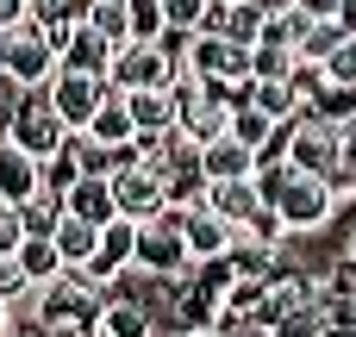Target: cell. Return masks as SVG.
Masks as SVG:
<instances>
[{
	"instance_id": "cell-1",
	"label": "cell",
	"mask_w": 356,
	"mask_h": 337,
	"mask_svg": "<svg viewBox=\"0 0 356 337\" xmlns=\"http://www.w3.org/2000/svg\"><path fill=\"white\" fill-rule=\"evenodd\" d=\"M257 194L269 200V213L282 219L288 238H319V231H332V219H338L332 181H325V175H307V169H294V163H257Z\"/></svg>"
},
{
	"instance_id": "cell-2",
	"label": "cell",
	"mask_w": 356,
	"mask_h": 337,
	"mask_svg": "<svg viewBox=\"0 0 356 337\" xmlns=\"http://www.w3.org/2000/svg\"><path fill=\"white\" fill-rule=\"evenodd\" d=\"M100 281H88L81 269H63V275H50V281H38L13 313H25V319H38L50 337H88L94 331V313H100Z\"/></svg>"
},
{
	"instance_id": "cell-3",
	"label": "cell",
	"mask_w": 356,
	"mask_h": 337,
	"mask_svg": "<svg viewBox=\"0 0 356 337\" xmlns=\"http://www.w3.org/2000/svg\"><path fill=\"white\" fill-rule=\"evenodd\" d=\"M181 38L188 31H163V38H125L106 56V88H163L181 69Z\"/></svg>"
},
{
	"instance_id": "cell-4",
	"label": "cell",
	"mask_w": 356,
	"mask_h": 337,
	"mask_svg": "<svg viewBox=\"0 0 356 337\" xmlns=\"http://www.w3.org/2000/svg\"><path fill=\"white\" fill-rule=\"evenodd\" d=\"M175 75H200V81H213V88H225V94L244 100V88H250V44H232L219 31H188Z\"/></svg>"
},
{
	"instance_id": "cell-5",
	"label": "cell",
	"mask_w": 356,
	"mask_h": 337,
	"mask_svg": "<svg viewBox=\"0 0 356 337\" xmlns=\"http://www.w3.org/2000/svg\"><path fill=\"white\" fill-rule=\"evenodd\" d=\"M0 131H6L19 150H31L38 163H44V156H56V150H63V138H69L44 88H19V94L6 100V113H0Z\"/></svg>"
},
{
	"instance_id": "cell-6",
	"label": "cell",
	"mask_w": 356,
	"mask_h": 337,
	"mask_svg": "<svg viewBox=\"0 0 356 337\" xmlns=\"http://www.w3.org/2000/svg\"><path fill=\"white\" fill-rule=\"evenodd\" d=\"M50 69H56V44H50L44 25H31V19L0 25V75L13 88H44Z\"/></svg>"
},
{
	"instance_id": "cell-7",
	"label": "cell",
	"mask_w": 356,
	"mask_h": 337,
	"mask_svg": "<svg viewBox=\"0 0 356 337\" xmlns=\"http://www.w3.org/2000/svg\"><path fill=\"white\" fill-rule=\"evenodd\" d=\"M131 269H144V275H181V269H188L181 206H163L156 219H138V238H131Z\"/></svg>"
},
{
	"instance_id": "cell-8",
	"label": "cell",
	"mask_w": 356,
	"mask_h": 337,
	"mask_svg": "<svg viewBox=\"0 0 356 337\" xmlns=\"http://www.w3.org/2000/svg\"><path fill=\"white\" fill-rule=\"evenodd\" d=\"M106 188H113V213L119 219H156L163 206H169V188H163V175L156 169H144L138 156H119L113 169H106Z\"/></svg>"
},
{
	"instance_id": "cell-9",
	"label": "cell",
	"mask_w": 356,
	"mask_h": 337,
	"mask_svg": "<svg viewBox=\"0 0 356 337\" xmlns=\"http://www.w3.org/2000/svg\"><path fill=\"white\" fill-rule=\"evenodd\" d=\"M44 94H50V106H56L63 131H81V125L94 119L100 94H106V75H88V69H50Z\"/></svg>"
},
{
	"instance_id": "cell-10",
	"label": "cell",
	"mask_w": 356,
	"mask_h": 337,
	"mask_svg": "<svg viewBox=\"0 0 356 337\" xmlns=\"http://www.w3.org/2000/svg\"><path fill=\"white\" fill-rule=\"evenodd\" d=\"M156 325H169L150 300H138V294H119V288H106L100 294V313H94V337H156Z\"/></svg>"
},
{
	"instance_id": "cell-11",
	"label": "cell",
	"mask_w": 356,
	"mask_h": 337,
	"mask_svg": "<svg viewBox=\"0 0 356 337\" xmlns=\"http://www.w3.org/2000/svg\"><path fill=\"white\" fill-rule=\"evenodd\" d=\"M232 238H238V225H225L219 213H207L200 200L194 206H181V244H188V269L194 263H219L225 250H232Z\"/></svg>"
},
{
	"instance_id": "cell-12",
	"label": "cell",
	"mask_w": 356,
	"mask_h": 337,
	"mask_svg": "<svg viewBox=\"0 0 356 337\" xmlns=\"http://www.w3.org/2000/svg\"><path fill=\"white\" fill-rule=\"evenodd\" d=\"M200 175L207 181H244V175H257V150L244 138H232V131L200 138Z\"/></svg>"
},
{
	"instance_id": "cell-13",
	"label": "cell",
	"mask_w": 356,
	"mask_h": 337,
	"mask_svg": "<svg viewBox=\"0 0 356 337\" xmlns=\"http://www.w3.org/2000/svg\"><path fill=\"white\" fill-rule=\"evenodd\" d=\"M131 238H138V225H131V219H106V225H100V244H94V256H88V269H81V275L106 288L119 269H131Z\"/></svg>"
},
{
	"instance_id": "cell-14",
	"label": "cell",
	"mask_w": 356,
	"mask_h": 337,
	"mask_svg": "<svg viewBox=\"0 0 356 337\" xmlns=\"http://www.w3.org/2000/svg\"><path fill=\"white\" fill-rule=\"evenodd\" d=\"M244 100L263 113V119H275V125H288L300 106H307V88L294 81V75H269V81H250L244 88Z\"/></svg>"
},
{
	"instance_id": "cell-15",
	"label": "cell",
	"mask_w": 356,
	"mask_h": 337,
	"mask_svg": "<svg viewBox=\"0 0 356 337\" xmlns=\"http://www.w3.org/2000/svg\"><path fill=\"white\" fill-rule=\"evenodd\" d=\"M81 131H88L94 144H106V150H131V138H138V131H131L125 94H119V88H106V94H100V106H94V119H88Z\"/></svg>"
},
{
	"instance_id": "cell-16",
	"label": "cell",
	"mask_w": 356,
	"mask_h": 337,
	"mask_svg": "<svg viewBox=\"0 0 356 337\" xmlns=\"http://www.w3.org/2000/svg\"><path fill=\"white\" fill-rule=\"evenodd\" d=\"M200 206H207V213H219L225 225H244V219L263 206V194H257V175H244V181H207Z\"/></svg>"
},
{
	"instance_id": "cell-17",
	"label": "cell",
	"mask_w": 356,
	"mask_h": 337,
	"mask_svg": "<svg viewBox=\"0 0 356 337\" xmlns=\"http://www.w3.org/2000/svg\"><path fill=\"white\" fill-rule=\"evenodd\" d=\"M106 56H113V44H106V38H94L88 25H69V31L56 38V69H88V75H106Z\"/></svg>"
},
{
	"instance_id": "cell-18",
	"label": "cell",
	"mask_w": 356,
	"mask_h": 337,
	"mask_svg": "<svg viewBox=\"0 0 356 337\" xmlns=\"http://www.w3.org/2000/svg\"><path fill=\"white\" fill-rule=\"evenodd\" d=\"M125 113H131V131H169L175 125V88H125Z\"/></svg>"
},
{
	"instance_id": "cell-19",
	"label": "cell",
	"mask_w": 356,
	"mask_h": 337,
	"mask_svg": "<svg viewBox=\"0 0 356 337\" xmlns=\"http://www.w3.org/2000/svg\"><path fill=\"white\" fill-rule=\"evenodd\" d=\"M63 213H75V219H88V225L119 219V213H113V188H106V175H75V181L63 188Z\"/></svg>"
},
{
	"instance_id": "cell-20",
	"label": "cell",
	"mask_w": 356,
	"mask_h": 337,
	"mask_svg": "<svg viewBox=\"0 0 356 337\" xmlns=\"http://www.w3.org/2000/svg\"><path fill=\"white\" fill-rule=\"evenodd\" d=\"M50 244H56L63 269H88V256H94V244H100V225H88V219H75V213H56Z\"/></svg>"
},
{
	"instance_id": "cell-21",
	"label": "cell",
	"mask_w": 356,
	"mask_h": 337,
	"mask_svg": "<svg viewBox=\"0 0 356 337\" xmlns=\"http://www.w3.org/2000/svg\"><path fill=\"white\" fill-rule=\"evenodd\" d=\"M25 194H38V156L0 131V200H25Z\"/></svg>"
},
{
	"instance_id": "cell-22",
	"label": "cell",
	"mask_w": 356,
	"mask_h": 337,
	"mask_svg": "<svg viewBox=\"0 0 356 337\" xmlns=\"http://www.w3.org/2000/svg\"><path fill=\"white\" fill-rule=\"evenodd\" d=\"M13 256H19V269H25V281H31V288H38V281H50V275H63V256H56L50 231H25Z\"/></svg>"
},
{
	"instance_id": "cell-23",
	"label": "cell",
	"mask_w": 356,
	"mask_h": 337,
	"mask_svg": "<svg viewBox=\"0 0 356 337\" xmlns=\"http://www.w3.org/2000/svg\"><path fill=\"white\" fill-rule=\"evenodd\" d=\"M81 25H88L94 38H106V44H125V38H131V6H125V0H88Z\"/></svg>"
},
{
	"instance_id": "cell-24",
	"label": "cell",
	"mask_w": 356,
	"mask_h": 337,
	"mask_svg": "<svg viewBox=\"0 0 356 337\" xmlns=\"http://www.w3.org/2000/svg\"><path fill=\"white\" fill-rule=\"evenodd\" d=\"M81 13H88V0H25V19H31V25H44V31H50V44H56L69 25H81Z\"/></svg>"
},
{
	"instance_id": "cell-25",
	"label": "cell",
	"mask_w": 356,
	"mask_h": 337,
	"mask_svg": "<svg viewBox=\"0 0 356 337\" xmlns=\"http://www.w3.org/2000/svg\"><path fill=\"white\" fill-rule=\"evenodd\" d=\"M319 81H332V88H356V31H344V38L325 50V63H319Z\"/></svg>"
},
{
	"instance_id": "cell-26",
	"label": "cell",
	"mask_w": 356,
	"mask_h": 337,
	"mask_svg": "<svg viewBox=\"0 0 356 337\" xmlns=\"http://www.w3.org/2000/svg\"><path fill=\"white\" fill-rule=\"evenodd\" d=\"M19 213H25V231H50L56 213H63V194H56V188H38V194L19 200Z\"/></svg>"
},
{
	"instance_id": "cell-27",
	"label": "cell",
	"mask_w": 356,
	"mask_h": 337,
	"mask_svg": "<svg viewBox=\"0 0 356 337\" xmlns=\"http://www.w3.org/2000/svg\"><path fill=\"white\" fill-rule=\"evenodd\" d=\"M213 0H163V31H194Z\"/></svg>"
},
{
	"instance_id": "cell-28",
	"label": "cell",
	"mask_w": 356,
	"mask_h": 337,
	"mask_svg": "<svg viewBox=\"0 0 356 337\" xmlns=\"http://www.w3.org/2000/svg\"><path fill=\"white\" fill-rule=\"evenodd\" d=\"M25 294H31V281H25L19 256H13V250H0V300H6V306H19Z\"/></svg>"
},
{
	"instance_id": "cell-29",
	"label": "cell",
	"mask_w": 356,
	"mask_h": 337,
	"mask_svg": "<svg viewBox=\"0 0 356 337\" xmlns=\"http://www.w3.org/2000/svg\"><path fill=\"white\" fill-rule=\"evenodd\" d=\"M19 238H25V213L19 200H0V250H19Z\"/></svg>"
},
{
	"instance_id": "cell-30",
	"label": "cell",
	"mask_w": 356,
	"mask_h": 337,
	"mask_svg": "<svg viewBox=\"0 0 356 337\" xmlns=\"http://www.w3.org/2000/svg\"><path fill=\"white\" fill-rule=\"evenodd\" d=\"M294 13H300V19H338L344 0H294Z\"/></svg>"
},
{
	"instance_id": "cell-31",
	"label": "cell",
	"mask_w": 356,
	"mask_h": 337,
	"mask_svg": "<svg viewBox=\"0 0 356 337\" xmlns=\"http://www.w3.org/2000/svg\"><path fill=\"white\" fill-rule=\"evenodd\" d=\"M250 6H257L263 19H282V13H294V0H250Z\"/></svg>"
},
{
	"instance_id": "cell-32",
	"label": "cell",
	"mask_w": 356,
	"mask_h": 337,
	"mask_svg": "<svg viewBox=\"0 0 356 337\" xmlns=\"http://www.w3.org/2000/svg\"><path fill=\"white\" fill-rule=\"evenodd\" d=\"M13 19H25V0H0V25H13Z\"/></svg>"
},
{
	"instance_id": "cell-33",
	"label": "cell",
	"mask_w": 356,
	"mask_h": 337,
	"mask_svg": "<svg viewBox=\"0 0 356 337\" xmlns=\"http://www.w3.org/2000/svg\"><path fill=\"white\" fill-rule=\"evenodd\" d=\"M344 263H356V225L344 231Z\"/></svg>"
},
{
	"instance_id": "cell-34",
	"label": "cell",
	"mask_w": 356,
	"mask_h": 337,
	"mask_svg": "<svg viewBox=\"0 0 356 337\" xmlns=\"http://www.w3.org/2000/svg\"><path fill=\"white\" fill-rule=\"evenodd\" d=\"M6 325H13V306H6V300H0V331H6Z\"/></svg>"
}]
</instances>
